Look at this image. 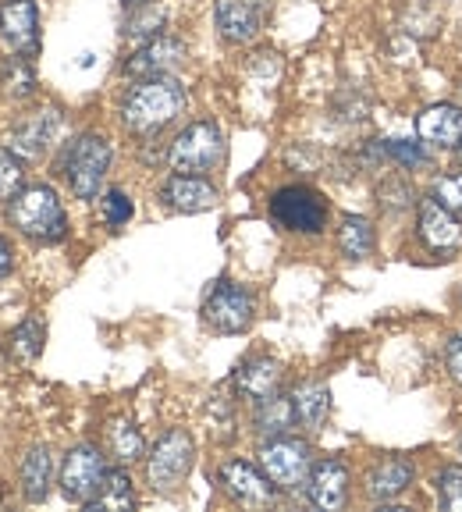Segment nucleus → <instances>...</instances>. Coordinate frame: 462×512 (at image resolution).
Listing matches in <instances>:
<instances>
[{
  "label": "nucleus",
  "instance_id": "f257e3e1",
  "mask_svg": "<svg viewBox=\"0 0 462 512\" xmlns=\"http://www.w3.org/2000/svg\"><path fill=\"white\" fill-rule=\"evenodd\" d=\"M185 111V86L171 75L139 79L121 100V121L136 136H153Z\"/></svg>",
  "mask_w": 462,
  "mask_h": 512
},
{
  "label": "nucleus",
  "instance_id": "f03ea898",
  "mask_svg": "<svg viewBox=\"0 0 462 512\" xmlns=\"http://www.w3.org/2000/svg\"><path fill=\"white\" fill-rule=\"evenodd\" d=\"M11 228L32 242H61L68 235V214L50 185H29L11 196L8 207Z\"/></svg>",
  "mask_w": 462,
  "mask_h": 512
},
{
  "label": "nucleus",
  "instance_id": "7ed1b4c3",
  "mask_svg": "<svg viewBox=\"0 0 462 512\" xmlns=\"http://www.w3.org/2000/svg\"><path fill=\"white\" fill-rule=\"evenodd\" d=\"M107 168H111V143L100 132H82L61 157V175L68 178L79 200H96L104 185Z\"/></svg>",
  "mask_w": 462,
  "mask_h": 512
},
{
  "label": "nucleus",
  "instance_id": "20e7f679",
  "mask_svg": "<svg viewBox=\"0 0 462 512\" xmlns=\"http://www.w3.org/2000/svg\"><path fill=\"white\" fill-rule=\"evenodd\" d=\"M224 160V132L217 121H192L175 136L168 164L178 175H207Z\"/></svg>",
  "mask_w": 462,
  "mask_h": 512
},
{
  "label": "nucleus",
  "instance_id": "39448f33",
  "mask_svg": "<svg viewBox=\"0 0 462 512\" xmlns=\"http://www.w3.org/2000/svg\"><path fill=\"white\" fill-rule=\"evenodd\" d=\"M192 463H196V445H192L189 431L182 427H171L157 438L150 459H146V477H150V488L160 495H171L185 484Z\"/></svg>",
  "mask_w": 462,
  "mask_h": 512
},
{
  "label": "nucleus",
  "instance_id": "423d86ee",
  "mask_svg": "<svg viewBox=\"0 0 462 512\" xmlns=\"http://www.w3.org/2000/svg\"><path fill=\"white\" fill-rule=\"evenodd\" d=\"M260 470L274 480L278 491H299L313 473V452L303 438H267L260 445Z\"/></svg>",
  "mask_w": 462,
  "mask_h": 512
},
{
  "label": "nucleus",
  "instance_id": "0eeeda50",
  "mask_svg": "<svg viewBox=\"0 0 462 512\" xmlns=\"http://www.w3.org/2000/svg\"><path fill=\"white\" fill-rule=\"evenodd\" d=\"M256 317V303L253 292L239 281L221 278L203 299V324L217 335H242V331L253 324Z\"/></svg>",
  "mask_w": 462,
  "mask_h": 512
},
{
  "label": "nucleus",
  "instance_id": "6e6552de",
  "mask_svg": "<svg viewBox=\"0 0 462 512\" xmlns=\"http://www.w3.org/2000/svg\"><path fill=\"white\" fill-rule=\"evenodd\" d=\"M271 217L285 232L317 235L327 224V203L310 185H285L271 196Z\"/></svg>",
  "mask_w": 462,
  "mask_h": 512
},
{
  "label": "nucleus",
  "instance_id": "1a4fd4ad",
  "mask_svg": "<svg viewBox=\"0 0 462 512\" xmlns=\"http://www.w3.org/2000/svg\"><path fill=\"white\" fill-rule=\"evenodd\" d=\"M104 477H107L104 452L96 445H75L61 466V495L68 502L89 505L96 498V491L104 488Z\"/></svg>",
  "mask_w": 462,
  "mask_h": 512
},
{
  "label": "nucleus",
  "instance_id": "9d476101",
  "mask_svg": "<svg viewBox=\"0 0 462 512\" xmlns=\"http://www.w3.org/2000/svg\"><path fill=\"white\" fill-rule=\"evenodd\" d=\"M0 40L22 57L40 54V8H36V0H4L0 4Z\"/></svg>",
  "mask_w": 462,
  "mask_h": 512
},
{
  "label": "nucleus",
  "instance_id": "9b49d317",
  "mask_svg": "<svg viewBox=\"0 0 462 512\" xmlns=\"http://www.w3.org/2000/svg\"><path fill=\"white\" fill-rule=\"evenodd\" d=\"M57 132H61V114L54 107H43V111L25 114L22 121H15L8 132V150L22 160H40L50 146L57 143Z\"/></svg>",
  "mask_w": 462,
  "mask_h": 512
},
{
  "label": "nucleus",
  "instance_id": "f8f14e48",
  "mask_svg": "<svg viewBox=\"0 0 462 512\" xmlns=\"http://www.w3.org/2000/svg\"><path fill=\"white\" fill-rule=\"evenodd\" d=\"M221 484L231 495V502L249 505V509H263V505H274L278 498V488L274 480L263 470H256L246 459H231V463L221 466Z\"/></svg>",
  "mask_w": 462,
  "mask_h": 512
},
{
  "label": "nucleus",
  "instance_id": "ddd939ff",
  "mask_svg": "<svg viewBox=\"0 0 462 512\" xmlns=\"http://www.w3.org/2000/svg\"><path fill=\"white\" fill-rule=\"evenodd\" d=\"M420 242L441 256L462 249V217L448 210L438 196L420 200Z\"/></svg>",
  "mask_w": 462,
  "mask_h": 512
},
{
  "label": "nucleus",
  "instance_id": "4468645a",
  "mask_svg": "<svg viewBox=\"0 0 462 512\" xmlns=\"http://www.w3.org/2000/svg\"><path fill=\"white\" fill-rule=\"evenodd\" d=\"M185 61V43L175 36H157V40L136 47V54L121 64L128 79H153V75H168L171 68Z\"/></svg>",
  "mask_w": 462,
  "mask_h": 512
},
{
  "label": "nucleus",
  "instance_id": "2eb2a0df",
  "mask_svg": "<svg viewBox=\"0 0 462 512\" xmlns=\"http://www.w3.org/2000/svg\"><path fill=\"white\" fill-rule=\"evenodd\" d=\"M160 200L175 214H203L217 203V185L207 182L203 175H171L160 185Z\"/></svg>",
  "mask_w": 462,
  "mask_h": 512
},
{
  "label": "nucleus",
  "instance_id": "dca6fc26",
  "mask_svg": "<svg viewBox=\"0 0 462 512\" xmlns=\"http://www.w3.org/2000/svg\"><path fill=\"white\" fill-rule=\"evenodd\" d=\"M281 381H285V367H281L278 360H271V356H253V360L242 363V367L235 370V377H231L235 392L249 402L274 399V395L281 392Z\"/></svg>",
  "mask_w": 462,
  "mask_h": 512
},
{
  "label": "nucleus",
  "instance_id": "f3484780",
  "mask_svg": "<svg viewBox=\"0 0 462 512\" xmlns=\"http://www.w3.org/2000/svg\"><path fill=\"white\" fill-rule=\"evenodd\" d=\"M306 495L317 509L335 512L349 502V466L342 459H324L313 466L310 480H306Z\"/></svg>",
  "mask_w": 462,
  "mask_h": 512
},
{
  "label": "nucleus",
  "instance_id": "a211bd4d",
  "mask_svg": "<svg viewBox=\"0 0 462 512\" xmlns=\"http://www.w3.org/2000/svg\"><path fill=\"white\" fill-rule=\"evenodd\" d=\"M416 136L431 146H452L462 143V107L455 104H434L423 114H416Z\"/></svg>",
  "mask_w": 462,
  "mask_h": 512
},
{
  "label": "nucleus",
  "instance_id": "6ab92c4d",
  "mask_svg": "<svg viewBox=\"0 0 462 512\" xmlns=\"http://www.w3.org/2000/svg\"><path fill=\"white\" fill-rule=\"evenodd\" d=\"M413 477H416V466L406 456H384L367 473V495L374 502H391V498H399L413 484Z\"/></svg>",
  "mask_w": 462,
  "mask_h": 512
},
{
  "label": "nucleus",
  "instance_id": "aec40b11",
  "mask_svg": "<svg viewBox=\"0 0 462 512\" xmlns=\"http://www.w3.org/2000/svg\"><path fill=\"white\" fill-rule=\"evenodd\" d=\"M214 22L228 43H249L260 32V11L249 0H217Z\"/></svg>",
  "mask_w": 462,
  "mask_h": 512
},
{
  "label": "nucleus",
  "instance_id": "412c9836",
  "mask_svg": "<svg viewBox=\"0 0 462 512\" xmlns=\"http://www.w3.org/2000/svg\"><path fill=\"white\" fill-rule=\"evenodd\" d=\"M292 406L306 431H320L327 424V413H331V392H327V384L306 381L292 392Z\"/></svg>",
  "mask_w": 462,
  "mask_h": 512
},
{
  "label": "nucleus",
  "instance_id": "4be33fe9",
  "mask_svg": "<svg viewBox=\"0 0 462 512\" xmlns=\"http://www.w3.org/2000/svg\"><path fill=\"white\" fill-rule=\"evenodd\" d=\"M50 473H54V456L47 445L29 448V456L22 459V495L25 502H43L50 491Z\"/></svg>",
  "mask_w": 462,
  "mask_h": 512
},
{
  "label": "nucleus",
  "instance_id": "5701e85b",
  "mask_svg": "<svg viewBox=\"0 0 462 512\" xmlns=\"http://www.w3.org/2000/svg\"><path fill=\"white\" fill-rule=\"evenodd\" d=\"M256 434L263 438H281L288 434L295 424H299V416H295V406H292V395H274L267 402H256Z\"/></svg>",
  "mask_w": 462,
  "mask_h": 512
},
{
  "label": "nucleus",
  "instance_id": "b1692460",
  "mask_svg": "<svg viewBox=\"0 0 462 512\" xmlns=\"http://www.w3.org/2000/svg\"><path fill=\"white\" fill-rule=\"evenodd\" d=\"M377 246L374 224L359 214H345L342 228H338V249H342L345 260H367Z\"/></svg>",
  "mask_w": 462,
  "mask_h": 512
},
{
  "label": "nucleus",
  "instance_id": "393cba45",
  "mask_svg": "<svg viewBox=\"0 0 462 512\" xmlns=\"http://www.w3.org/2000/svg\"><path fill=\"white\" fill-rule=\"evenodd\" d=\"M136 505V491H132V480H128L125 470H107L104 488L96 491V498L86 505V509H132Z\"/></svg>",
  "mask_w": 462,
  "mask_h": 512
},
{
  "label": "nucleus",
  "instance_id": "a878e982",
  "mask_svg": "<svg viewBox=\"0 0 462 512\" xmlns=\"http://www.w3.org/2000/svg\"><path fill=\"white\" fill-rule=\"evenodd\" d=\"M107 445H111L118 463H136L143 456V434H139V427L132 420H114L107 427Z\"/></svg>",
  "mask_w": 462,
  "mask_h": 512
},
{
  "label": "nucleus",
  "instance_id": "bb28decb",
  "mask_svg": "<svg viewBox=\"0 0 462 512\" xmlns=\"http://www.w3.org/2000/svg\"><path fill=\"white\" fill-rule=\"evenodd\" d=\"M43 338H47V328H43L40 317L22 320V324L11 331V352H15L22 363H32L43 352Z\"/></svg>",
  "mask_w": 462,
  "mask_h": 512
},
{
  "label": "nucleus",
  "instance_id": "cd10ccee",
  "mask_svg": "<svg viewBox=\"0 0 462 512\" xmlns=\"http://www.w3.org/2000/svg\"><path fill=\"white\" fill-rule=\"evenodd\" d=\"M0 72H4V86H8L11 96L25 100V96L36 93V72H32V57H22V54L4 57Z\"/></svg>",
  "mask_w": 462,
  "mask_h": 512
},
{
  "label": "nucleus",
  "instance_id": "c85d7f7f",
  "mask_svg": "<svg viewBox=\"0 0 462 512\" xmlns=\"http://www.w3.org/2000/svg\"><path fill=\"white\" fill-rule=\"evenodd\" d=\"M160 25H164V15L160 11H153V4H146V8H136L132 11V22H128V40L132 43H150V40H157L160 36Z\"/></svg>",
  "mask_w": 462,
  "mask_h": 512
},
{
  "label": "nucleus",
  "instance_id": "c756f323",
  "mask_svg": "<svg viewBox=\"0 0 462 512\" xmlns=\"http://www.w3.org/2000/svg\"><path fill=\"white\" fill-rule=\"evenodd\" d=\"M438 498L445 509L462 512V466H445L438 473Z\"/></svg>",
  "mask_w": 462,
  "mask_h": 512
},
{
  "label": "nucleus",
  "instance_id": "7c9ffc66",
  "mask_svg": "<svg viewBox=\"0 0 462 512\" xmlns=\"http://www.w3.org/2000/svg\"><path fill=\"white\" fill-rule=\"evenodd\" d=\"M22 175V157H15L8 146H0V200L15 196L18 185H22Z\"/></svg>",
  "mask_w": 462,
  "mask_h": 512
},
{
  "label": "nucleus",
  "instance_id": "2f4dec72",
  "mask_svg": "<svg viewBox=\"0 0 462 512\" xmlns=\"http://www.w3.org/2000/svg\"><path fill=\"white\" fill-rule=\"evenodd\" d=\"M104 221L111 224V228H125V224L132 221V200H128L121 189H111L104 196Z\"/></svg>",
  "mask_w": 462,
  "mask_h": 512
},
{
  "label": "nucleus",
  "instance_id": "473e14b6",
  "mask_svg": "<svg viewBox=\"0 0 462 512\" xmlns=\"http://www.w3.org/2000/svg\"><path fill=\"white\" fill-rule=\"evenodd\" d=\"M384 153L391 160H399L402 168H416V164H427V153H423L420 143H409V139H391L384 143Z\"/></svg>",
  "mask_w": 462,
  "mask_h": 512
},
{
  "label": "nucleus",
  "instance_id": "72a5a7b5",
  "mask_svg": "<svg viewBox=\"0 0 462 512\" xmlns=\"http://www.w3.org/2000/svg\"><path fill=\"white\" fill-rule=\"evenodd\" d=\"M431 196H438L448 210H455V214L462 217V175H441L438 182H434Z\"/></svg>",
  "mask_w": 462,
  "mask_h": 512
},
{
  "label": "nucleus",
  "instance_id": "f704fd0d",
  "mask_svg": "<svg viewBox=\"0 0 462 512\" xmlns=\"http://www.w3.org/2000/svg\"><path fill=\"white\" fill-rule=\"evenodd\" d=\"M445 363H448V370H452L455 381L462 384V335L445 345Z\"/></svg>",
  "mask_w": 462,
  "mask_h": 512
},
{
  "label": "nucleus",
  "instance_id": "c9c22d12",
  "mask_svg": "<svg viewBox=\"0 0 462 512\" xmlns=\"http://www.w3.org/2000/svg\"><path fill=\"white\" fill-rule=\"evenodd\" d=\"M11 267H15V249H11V242L0 235V281L8 278Z\"/></svg>",
  "mask_w": 462,
  "mask_h": 512
},
{
  "label": "nucleus",
  "instance_id": "e433bc0d",
  "mask_svg": "<svg viewBox=\"0 0 462 512\" xmlns=\"http://www.w3.org/2000/svg\"><path fill=\"white\" fill-rule=\"evenodd\" d=\"M121 4H125V8L136 11V8H146V4H153V0H121Z\"/></svg>",
  "mask_w": 462,
  "mask_h": 512
},
{
  "label": "nucleus",
  "instance_id": "4c0bfd02",
  "mask_svg": "<svg viewBox=\"0 0 462 512\" xmlns=\"http://www.w3.org/2000/svg\"><path fill=\"white\" fill-rule=\"evenodd\" d=\"M249 4H253V8H256V11H260V15H263V11H267V8H271V4H274V0H249Z\"/></svg>",
  "mask_w": 462,
  "mask_h": 512
}]
</instances>
